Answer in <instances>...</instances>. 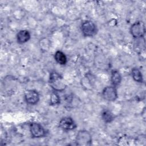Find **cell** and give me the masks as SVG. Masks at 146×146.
<instances>
[{
  "mask_svg": "<svg viewBox=\"0 0 146 146\" xmlns=\"http://www.w3.org/2000/svg\"><path fill=\"white\" fill-rule=\"evenodd\" d=\"M30 34L29 31L26 30H20L17 34V42L20 44H23L29 40L30 39Z\"/></svg>",
  "mask_w": 146,
  "mask_h": 146,
  "instance_id": "obj_9",
  "label": "cell"
},
{
  "mask_svg": "<svg viewBox=\"0 0 146 146\" xmlns=\"http://www.w3.org/2000/svg\"><path fill=\"white\" fill-rule=\"evenodd\" d=\"M59 103H60L59 96L58 95V94L56 92H52L50 96V104L51 106H54V105L58 104Z\"/></svg>",
  "mask_w": 146,
  "mask_h": 146,
  "instance_id": "obj_14",
  "label": "cell"
},
{
  "mask_svg": "<svg viewBox=\"0 0 146 146\" xmlns=\"http://www.w3.org/2000/svg\"><path fill=\"white\" fill-rule=\"evenodd\" d=\"M103 98L109 102H113L117 98V92L115 87L107 86L105 87L102 91Z\"/></svg>",
  "mask_w": 146,
  "mask_h": 146,
  "instance_id": "obj_6",
  "label": "cell"
},
{
  "mask_svg": "<svg viewBox=\"0 0 146 146\" xmlns=\"http://www.w3.org/2000/svg\"><path fill=\"white\" fill-rule=\"evenodd\" d=\"M121 75L119 72L117 70H112L111 71V80L113 86L116 87L120 84L121 82Z\"/></svg>",
  "mask_w": 146,
  "mask_h": 146,
  "instance_id": "obj_10",
  "label": "cell"
},
{
  "mask_svg": "<svg viewBox=\"0 0 146 146\" xmlns=\"http://www.w3.org/2000/svg\"><path fill=\"white\" fill-rule=\"evenodd\" d=\"M59 127L66 131H71L76 127V124L71 117H64L61 119L59 123Z\"/></svg>",
  "mask_w": 146,
  "mask_h": 146,
  "instance_id": "obj_8",
  "label": "cell"
},
{
  "mask_svg": "<svg viewBox=\"0 0 146 146\" xmlns=\"http://www.w3.org/2000/svg\"><path fill=\"white\" fill-rule=\"evenodd\" d=\"M54 58L56 62L60 65H64L67 63V57L62 51H56L54 55Z\"/></svg>",
  "mask_w": 146,
  "mask_h": 146,
  "instance_id": "obj_11",
  "label": "cell"
},
{
  "mask_svg": "<svg viewBox=\"0 0 146 146\" xmlns=\"http://www.w3.org/2000/svg\"><path fill=\"white\" fill-rule=\"evenodd\" d=\"M132 76L135 81L139 83H143V78L141 72L137 68H133L131 71Z\"/></svg>",
  "mask_w": 146,
  "mask_h": 146,
  "instance_id": "obj_12",
  "label": "cell"
},
{
  "mask_svg": "<svg viewBox=\"0 0 146 146\" xmlns=\"http://www.w3.org/2000/svg\"><path fill=\"white\" fill-rule=\"evenodd\" d=\"M130 32L135 38H140L144 36L145 33V27L144 22L137 21L132 25L130 28Z\"/></svg>",
  "mask_w": 146,
  "mask_h": 146,
  "instance_id": "obj_4",
  "label": "cell"
},
{
  "mask_svg": "<svg viewBox=\"0 0 146 146\" xmlns=\"http://www.w3.org/2000/svg\"><path fill=\"white\" fill-rule=\"evenodd\" d=\"M76 143L78 145L88 146L92 144V136L86 130H80L76 134Z\"/></svg>",
  "mask_w": 146,
  "mask_h": 146,
  "instance_id": "obj_2",
  "label": "cell"
},
{
  "mask_svg": "<svg viewBox=\"0 0 146 146\" xmlns=\"http://www.w3.org/2000/svg\"><path fill=\"white\" fill-rule=\"evenodd\" d=\"M49 84L55 91H61L64 90L66 86L63 81L62 78L56 72L53 71L50 73L49 78Z\"/></svg>",
  "mask_w": 146,
  "mask_h": 146,
  "instance_id": "obj_1",
  "label": "cell"
},
{
  "mask_svg": "<svg viewBox=\"0 0 146 146\" xmlns=\"http://www.w3.org/2000/svg\"><path fill=\"white\" fill-rule=\"evenodd\" d=\"M102 117L106 123H110L114 119L113 113L108 110H104L102 111Z\"/></svg>",
  "mask_w": 146,
  "mask_h": 146,
  "instance_id": "obj_13",
  "label": "cell"
},
{
  "mask_svg": "<svg viewBox=\"0 0 146 146\" xmlns=\"http://www.w3.org/2000/svg\"><path fill=\"white\" fill-rule=\"evenodd\" d=\"M24 98L27 104L35 105L39 100V94L36 90H29L25 92Z\"/></svg>",
  "mask_w": 146,
  "mask_h": 146,
  "instance_id": "obj_7",
  "label": "cell"
},
{
  "mask_svg": "<svg viewBox=\"0 0 146 146\" xmlns=\"http://www.w3.org/2000/svg\"><path fill=\"white\" fill-rule=\"evenodd\" d=\"M81 31L84 36H93L98 31L96 25L91 21H85L82 23Z\"/></svg>",
  "mask_w": 146,
  "mask_h": 146,
  "instance_id": "obj_3",
  "label": "cell"
},
{
  "mask_svg": "<svg viewBox=\"0 0 146 146\" xmlns=\"http://www.w3.org/2000/svg\"><path fill=\"white\" fill-rule=\"evenodd\" d=\"M30 131L31 136L35 138L43 137L46 133V131L43 126L36 122H33L30 124Z\"/></svg>",
  "mask_w": 146,
  "mask_h": 146,
  "instance_id": "obj_5",
  "label": "cell"
}]
</instances>
